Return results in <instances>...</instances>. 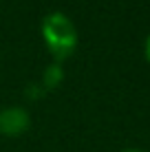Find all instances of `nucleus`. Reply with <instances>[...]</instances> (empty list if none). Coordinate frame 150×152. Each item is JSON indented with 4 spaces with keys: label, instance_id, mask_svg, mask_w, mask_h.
Returning a JSON list of instances; mask_svg holds the SVG:
<instances>
[{
    "label": "nucleus",
    "instance_id": "5",
    "mask_svg": "<svg viewBox=\"0 0 150 152\" xmlns=\"http://www.w3.org/2000/svg\"><path fill=\"white\" fill-rule=\"evenodd\" d=\"M121 152H146V150H141V148H126V150H121Z\"/></svg>",
    "mask_w": 150,
    "mask_h": 152
},
{
    "label": "nucleus",
    "instance_id": "2",
    "mask_svg": "<svg viewBox=\"0 0 150 152\" xmlns=\"http://www.w3.org/2000/svg\"><path fill=\"white\" fill-rule=\"evenodd\" d=\"M31 128V115L22 106H7L0 110V134L22 137Z\"/></svg>",
    "mask_w": 150,
    "mask_h": 152
},
{
    "label": "nucleus",
    "instance_id": "1",
    "mask_svg": "<svg viewBox=\"0 0 150 152\" xmlns=\"http://www.w3.org/2000/svg\"><path fill=\"white\" fill-rule=\"evenodd\" d=\"M40 33H42V42L55 64L66 62L75 53L77 44H80V33L73 20L62 11H49L40 22Z\"/></svg>",
    "mask_w": 150,
    "mask_h": 152
},
{
    "label": "nucleus",
    "instance_id": "3",
    "mask_svg": "<svg viewBox=\"0 0 150 152\" xmlns=\"http://www.w3.org/2000/svg\"><path fill=\"white\" fill-rule=\"evenodd\" d=\"M62 77H64V73H62V64H53V66H49L46 73H44V84H49V86H58Z\"/></svg>",
    "mask_w": 150,
    "mask_h": 152
},
{
    "label": "nucleus",
    "instance_id": "4",
    "mask_svg": "<svg viewBox=\"0 0 150 152\" xmlns=\"http://www.w3.org/2000/svg\"><path fill=\"white\" fill-rule=\"evenodd\" d=\"M143 55H146V62L150 64V33H148L146 42H143Z\"/></svg>",
    "mask_w": 150,
    "mask_h": 152
}]
</instances>
